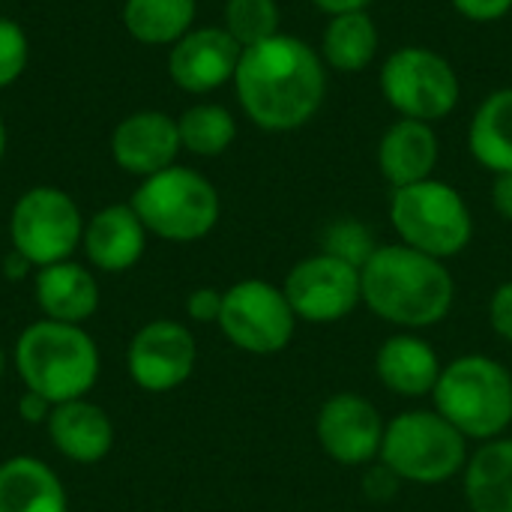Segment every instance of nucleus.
<instances>
[{
  "instance_id": "32",
  "label": "nucleus",
  "mask_w": 512,
  "mask_h": 512,
  "mask_svg": "<svg viewBox=\"0 0 512 512\" xmlns=\"http://www.w3.org/2000/svg\"><path fill=\"white\" fill-rule=\"evenodd\" d=\"M450 3L462 18L477 21V24L501 21L512 9V0H450Z\"/></svg>"
},
{
  "instance_id": "14",
  "label": "nucleus",
  "mask_w": 512,
  "mask_h": 512,
  "mask_svg": "<svg viewBox=\"0 0 512 512\" xmlns=\"http://www.w3.org/2000/svg\"><path fill=\"white\" fill-rule=\"evenodd\" d=\"M240 42L219 27H192L183 39H177L168 51V75L186 93H213L234 81L240 63Z\"/></svg>"
},
{
  "instance_id": "10",
  "label": "nucleus",
  "mask_w": 512,
  "mask_h": 512,
  "mask_svg": "<svg viewBox=\"0 0 512 512\" xmlns=\"http://www.w3.org/2000/svg\"><path fill=\"white\" fill-rule=\"evenodd\" d=\"M219 330L237 351L270 357L291 345L297 315L279 285L267 279H243L222 297Z\"/></svg>"
},
{
  "instance_id": "39",
  "label": "nucleus",
  "mask_w": 512,
  "mask_h": 512,
  "mask_svg": "<svg viewBox=\"0 0 512 512\" xmlns=\"http://www.w3.org/2000/svg\"><path fill=\"white\" fill-rule=\"evenodd\" d=\"M3 372H6V354H3V348H0V378H3Z\"/></svg>"
},
{
  "instance_id": "33",
  "label": "nucleus",
  "mask_w": 512,
  "mask_h": 512,
  "mask_svg": "<svg viewBox=\"0 0 512 512\" xmlns=\"http://www.w3.org/2000/svg\"><path fill=\"white\" fill-rule=\"evenodd\" d=\"M399 477L393 474V471H387L384 465H375L369 474H366V495L369 498H375V501H390L396 492H399Z\"/></svg>"
},
{
  "instance_id": "34",
  "label": "nucleus",
  "mask_w": 512,
  "mask_h": 512,
  "mask_svg": "<svg viewBox=\"0 0 512 512\" xmlns=\"http://www.w3.org/2000/svg\"><path fill=\"white\" fill-rule=\"evenodd\" d=\"M492 207H495V213L504 222H512V171L495 174V183H492Z\"/></svg>"
},
{
  "instance_id": "37",
  "label": "nucleus",
  "mask_w": 512,
  "mask_h": 512,
  "mask_svg": "<svg viewBox=\"0 0 512 512\" xmlns=\"http://www.w3.org/2000/svg\"><path fill=\"white\" fill-rule=\"evenodd\" d=\"M3 270H6V276L9 279H24L27 276V270H33V264L27 261V258H21L15 249L6 255V261H3Z\"/></svg>"
},
{
  "instance_id": "35",
  "label": "nucleus",
  "mask_w": 512,
  "mask_h": 512,
  "mask_svg": "<svg viewBox=\"0 0 512 512\" xmlns=\"http://www.w3.org/2000/svg\"><path fill=\"white\" fill-rule=\"evenodd\" d=\"M51 402H45L42 396H36V393H24L21 399H18V414H21V420H27V423H48V414H51Z\"/></svg>"
},
{
  "instance_id": "5",
  "label": "nucleus",
  "mask_w": 512,
  "mask_h": 512,
  "mask_svg": "<svg viewBox=\"0 0 512 512\" xmlns=\"http://www.w3.org/2000/svg\"><path fill=\"white\" fill-rule=\"evenodd\" d=\"M129 204L147 234L168 243L204 240L222 216L216 186L201 171L186 165H171L153 177H144Z\"/></svg>"
},
{
  "instance_id": "26",
  "label": "nucleus",
  "mask_w": 512,
  "mask_h": 512,
  "mask_svg": "<svg viewBox=\"0 0 512 512\" xmlns=\"http://www.w3.org/2000/svg\"><path fill=\"white\" fill-rule=\"evenodd\" d=\"M177 132H180L183 150H189L192 156L213 159V156H222L234 144L237 120L219 102H198L177 117Z\"/></svg>"
},
{
  "instance_id": "16",
  "label": "nucleus",
  "mask_w": 512,
  "mask_h": 512,
  "mask_svg": "<svg viewBox=\"0 0 512 512\" xmlns=\"http://www.w3.org/2000/svg\"><path fill=\"white\" fill-rule=\"evenodd\" d=\"M84 258L102 273L132 270L147 249V228L132 204H108L84 222Z\"/></svg>"
},
{
  "instance_id": "22",
  "label": "nucleus",
  "mask_w": 512,
  "mask_h": 512,
  "mask_svg": "<svg viewBox=\"0 0 512 512\" xmlns=\"http://www.w3.org/2000/svg\"><path fill=\"white\" fill-rule=\"evenodd\" d=\"M468 150L492 174L512 171V87L492 90L468 123Z\"/></svg>"
},
{
  "instance_id": "3",
  "label": "nucleus",
  "mask_w": 512,
  "mask_h": 512,
  "mask_svg": "<svg viewBox=\"0 0 512 512\" xmlns=\"http://www.w3.org/2000/svg\"><path fill=\"white\" fill-rule=\"evenodd\" d=\"M12 363L24 390L51 405L87 399L102 369L99 348L81 324H60L48 318L21 330Z\"/></svg>"
},
{
  "instance_id": "15",
  "label": "nucleus",
  "mask_w": 512,
  "mask_h": 512,
  "mask_svg": "<svg viewBox=\"0 0 512 512\" xmlns=\"http://www.w3.org/2000/svg\"><path fill=\"white\" fill-rule=\"evenodd\" d=\"M183 144L177 132V117L165 111H132L111 132V156L117 168L135 177H153L177 165Z\"/></svg>"
},
{
  "instance_id": "28",
  "label": "nucleus",
  "mask_w": 512,
  "mask_h": 512,
  "mask_svg": "<svg viewBox=\"0 0 512 512\" xmlns=\"http://www.w3.org/2000/svg\"><path fill=\"white\" fill-rule=\"evenodd\" d=\"M375 249H378L375 234L360 219H351V216L330 222L324 228V234H321V252L336 255V258H342V261H348V264H354L360 270L375 255Z\"/></svg>"
},
{
  "instance_id": "25",
  "label": "nucleus",
  "mask_w": 512,
  "mask_h": 512,
  "mask_svg": "<svg viewBox=\"0 0 512 512\" xmlns=\"http://www.w3.org/2000/svg\"><path fill=\"white\" fill-rule=\"evenodd\" d=\"M198 0H126L123 24L141 45H174L195 27Z\"/></svg>"
},
{
  "instance_id": "23",
  "label": "nucleus",
  "mask_w": 512,
  "mask_h": 512,
  "mask_svg": "<svg viewBox=\"0 0 512 512\" xmlns=\"http://www.w3.org/2000/svg\"><path fill=\"white\" fill-rule=\"evenodd\" d=\"M462 474L468 510L512 512V438L483 444Z\"/></svg>"
},
{
  "instance_id": "19",
  "label": "nucleus",
  "mask_w": 512,
  "mask_h": 512,
  "mask_svg": "<svg viewBox=\"0 0 512 512\" xmlns=\"http://www.w3.org/2000/svg\"><path fill=\"white\" fill-rule=\"evenodd\" d=\"M48 438L54 450L78 465H96L102 462L114 447V423L105 414V408L72 399L63 405H54L48 414Z\"/></svg>"
},
{
  "instance_id": "2",
  "label": "nucleus",
  "mask_w": 512,
  "mask_h": 512,
  "mask_svg": "<svg viewBox=\"0 0 512 512\" xmlns=\"http://www.w3.org/2000/svg\"><path fill=\"white\" fill-rule=\"evenodd\" d=\"M363 303L375 318L408 333L441 324L456 300L444 261L405 243H384L360 270Z\"/></svg>"
},
{
  "instance_id": "24",
  "label": "nucleus",
  "mask_w": 512,
  "mask_h": 512,
  "mask_svg": "<svg viewBox=\"0 0 512 512\" xmlns=\"http://www.w3.org/2000/svg\"><path fill=\"white\" fill-rule=\"evenodd\" d=\"M381 45V33L369 15V9L333 15L321 33V60L327 69L342 75H357L372 66Z\"/></svg>"
},
{
  "instance_id": "7",
  "label": "nucleus",
  "mask_w": 512,
  "mask_h": 512,
  "mask_svg": "<svg viewBox=\"0 0 512 512\" xmlns=\"http://www.w3.org/2000/svg\"><path fill=\"white\" fill-rule=\"evenodd\" d=\"M390 225L399 243L438 261L456 258L471 246L474 216L462 192L444 180H420L390 195Z\"/></svg>"
},
{
  "instance_id": "9",
  "label": "nucleus",
  "mask_w": 512,
  "mask_h": 512,
  "mask_svg": "<svg viewBox=\"0 0 512 512\" xmlns=\"http://www.w3.org/2000/svg\"><path fill=\"white\" fill-rule=\"evenodd\" d=\"M84 216L69 192L57 186L27 189L9 213V243L33 264V270L69 261L81 246Z\"/></svg>"
},
{
  "instance_id": "8",
  "label": "nucleus",
  "mask_w": 512,
  "mask_h": 512,
  "mask_svg": "<svg viewBox=\"0 0 512 512\" xmlns=\"http://www.w3.org/2000/svg\"><path fill=\"white\" fill-rule=\"evenodd\" d=\"M384 102L408 120L441 123L447 120L462 99V81L456 66L435 48L402 45L396 48L378 75Z\"/></svg>"
},
{
  "instance_id": "38",
  "label": "nucleus",
  "mask_w": 512,
  "mask_h": 512,
  "mask_svg": "<svg viewBox=\"0 0 512 512\" xmlns=\"http://www.w3.org/2000/svg\"><path fill=\"white\" fill-rule=\"evenodd\" d=\"M3 153H6V126L0 120V159H3Z\"/></svg>"
},
{
  "instance_id": "21",
  "label": "nucleus",
  "mask_w": 512,
  "mask_h": 512,
  "mask_svg": "<svg viewBox=\"0 0 512 512\" xmlns=\"http://www.w3.org/2000/svg\"><path fill=\"white\" fill-rule=\"evenodd\" d=\"M0 512H69L60 477L36 456L0 462Z\"/></svg>"
},
{
  "instance_id": "30",
  "label": "nucleus",
  "mask_w": 512,
  "mask_h": 512,
  "mask_svg": "<svg viewBox=\"0 0 512 512\" xmlns=\"http://www.w3.org/2000/svg\"><path fill=\"white\" fill-rule=\"evenodd\" d=\"M222 297H225V291H219V288H195L186 297V315L195 324H219Z\"/></svg>"
},
{
  "instance_id": "17",
  "label": "nucleus",
  "mask_w": 512,
  "mask_h": 512,
  "mask_svg": "<svg viewBox=\"0 0 512 512\" xmlns=\"http://www.w3.org/2000/svg\"><path fill=\"white\" fill-rule=\"evenodd\" d=\"M441 357L438 351L417 333H396L381 342L375 354V375L378 381L402 396V399H426L435 393V384L441 378Z\"/></svg>"
},
{
  "instance_id": "13",
  "label": "nucleus",
  "mask_w": 512,
  "mask_h": 512,
  "mask_svg": "<svg viewBox=\"0 0 512 512\" xmlns=\"http://www.w3.org/2000/svg\"><path fill=\"white\" fill-rule=\"evenodd\" d=\"M384 429L387 423L381 411L360 393H333L315 417V438L321 450L345 468L375 462L381 456Z\"/></svg>"
},
{
  "instance_id": "6",
  "label": "nucleus",
  "mask_w": 512,
  "mask_h": 512,
  "mask_svg": "<svg viewBox=\"0 0 512 512\" xmlns=\"http://www.w3.org/2000/svg\"><path fill=\"white\" fill-rule=\"evenodd\" d=\"M381 465L402 483L438 486L468 465V438L438 411H402L384 429Z\"/></svg>"
},
{
  "instance_id": "31",
  "label": "nucleus",
  "mask_w": 512,
  "mask_h": 512,
  "mask_svg": "<svg viewBox=\"0 0 512 512\" xmlns=\"http://www.w3.org/2000/svg\"><path fill=\"white\" fill-rule=\"evenodd\" d=\"M489 324L498 339L512 345V279L495 288V294L489 300Z\"/></svg>"
},
{
  "instance_id": "20",
  "label": "nucleus",
  "mask_w": 512,
  "mask_h": 512,
  "mask_svg": "<svg viewBox=\"0 0 512 512\" xmlns=\"http://www.w3.org/2000/svg\"><path fill=\"white\" fill-rule=\"evenodd\" d=\"M33 297L48 321L84 324L99 309V282L84 264L69 258L36 270Z\"/></svg>"
},
{
  "instance_id": "1",
  "label": "nucleus",
  "mask_w": 512,
  "mask_h": 512,
  "mask_svg": "<svg viewBox=\"0 0 512 512\" xmlns=\"http://www.w3.org/2000/svg\"><path fill=\"white\" fill-rule=\"evenodd\" d=\"M234 90L243 114L264 132H294L324 105L327 66L306 39L276 33L243 48Z\"/></svg>"
},
{
  "instance_id": "36",
  "label": "nucleus",
  "mask_w": 512,
  "mask_h": 512,
  "mask_svg": "<svg viewBox=\"0 0 512 512\" xmlns=\"http://www.w3.org/2000/svg\"><path fill=\"white\" fill-rule=\"evenodd\" d=\"M315 9H321L327 18L333 15H345V12H360V9H369L372 0H309Z\"/></svg>"
},
{
  "instance_id": "12",
  "label": "nucleus",
  "mask_w": 512,
  "mask_h": 512,
  "mask_svg": "<svg viewBox=\"0 0 512 512\" xmlns=\"http://www.w3.org/2000/svg\"><path fill=\"white\" fill-rule=\"evenodd\" d=\"M198 345L186 324L156 318L144 324L126 351V369L135 387L147 393H171L195 372Z\"/></svg>"
},
{
  "instance_id": "4",
  "label": "nucleus",
  "mask_w": 512,
  "mask_h": 512,
  "mask_svg": "<svg viewBox=\"0 0 512 512\" xmlns=\"http://www.w3.org/2000/svg\"><path fill=\"white\" fill-rule=\"evenodd\" d=\"M432 402L468 441H498L512 426V372L486 354L456 357L441 369Z\"/></svg>"
},
{
  "instance_id": "29",
  "label": "nucleus",
  "mask_w": 512,
  "mask_h": 512,
  "mask_svg": "<svg viewBox=\"0 0 512 512\" xmlns=\"http://www.w3.org/2000/svg\"><path fill=\"white\" fill-rule=\"evenodd\" d=\"M27 57H30L27 33L21 30L18 21L0 15V90L15 84L24 75Z\"/></svg>"
},
{
  "instance_id": "11",
  "label": "nucleus",
  "mask_w": 512,
  "mask_h": 512,
  "mask_svg": "<svg viewBox=\"0 0 512 512\" xmlns=\"http://www.w3.org/2000/svg\"><path fill=\"white\" fill-rule=\"evenodd\" d=\"M282 291L297 321L306 324H336L363 303L360 267L327 252L297 261L288 270Z\"/></svg>"
},
{
  "instance_id": "18",
  "label": "nucleus",
  "mask_w": 512,
  "mask_h": 512,
  "mask_svg": "<svg viewBox=\"0 0 512 512\" xmlns=\"http://www.w3.org/2000/svg\"><path fill=\"white\" fill-rule=\"evenodd\" d=\"M441 159V141L432 123L399 117L378 141V171L393 186H411L429 180Z\"/></svg>"
},
{
  "instance_id": "27",
  "label": "nucleus",
  "mask_w": 512,
  "mask_h": 512,
  "mask_svg": "<svg viewBox=\"0 0 512 512\" xmlns=\"http://www.w3.org/2000/svg\"><path fill=\"white\" fill-rule=\"evenodd\" d=\"M282 12L276 0H225L222 27L240 42V48L258 45L279 30Z\"/></svg>"
}]
</instances>
